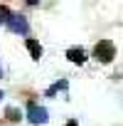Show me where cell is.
Instances as JSON below:
<instances>
[{
    "instance_id": "obj_1",
    "label": "cell",
    "mask_w": 123,
    "mask_h": 126,
    "mask_svg": "<svg viewBox=\"0 0 123 126\" xmlns=\"http://www.w3.org/2000/svg\"><path fill=\"white\" fill-rule=\"evenodd\" d=\"M94 57L101 62V64H108V62L116 57V47H113V42H111V40H101V42H96V47H94Z\"/></svg>"
},
{
    "instance_id": "obj_2",
    "label": "cell",
    "mask_w": 123,
    "mask_h": 126,
    "mask_svg": "<svg viewBox=\"0 0 123 126\" xmlns=\"http://www.w3.org/2000/svg\"><path fill=\"white\" fill-rule=\"evenodd\" d=\"M8 27H10L15 35H27V32H30V25H27V20H25L22 15H10Z\"/></svg>"
},
{
    "instance_id": "obj_3",
    "label": "cell",
    "mask_w": 123,
    "mask_h": 126,
    "mask_svg": "<svg viewBox=\"0 0 123 126\" xmlns=\"http://www.w3.org/2000/svg\"><path fill=\"white\" fill-rule=\"evenodd\" d=\"M27 116H30V121L32 124H44L49 116H47V109L44 106H37V104H30L27 106Z\"/></svg>"
},
{
    "instance_id": "obj_4",
    "label": "cell",
    "mask_w": 123,
    "mask_h": 126,
    "mask_svg": "<svg viewBox=\"0 0 123 126\" xmlns=\"http://www.w3.org/2000/svg\"><path fill=\"white\" fill-rule=\"evenodd\" d=\"M67 57H69V62H74V64H84V62H86V52L81 47H72L67 52Z\"/></svg>"
},
{
    "instance_id": "obj_5",
    "label": "cell",
    "mask_w": 123,
    "mask_h": 126,
    "mask_svg": "<svg viewBox=\"0 0 123 126\" xmlns=\"http://www.w3.org/2000/svg\"><path fill=\"white\" fill-rule=\"evenodd\" d=\"M27 49H30L32 59H39V57H42V45H39L37 40H27Z\"/></svg>"
},
{
    "instance_id": "obj_6",
    "label": "cell",
    "mask_w": 123,
    "mask_h": 126,
    "mask_svg": "<svg viewBox=\"0 0 123 126\" xmlns=\"http://www.w3.org/2000/svg\"><path fill=\"white\" fill-rule=\"evenodd\" d=\"M62 89H67V79H62V82L52 84V87L47 89V96H54V94H57V92H62Z\"/></svg>"
},
{
    "instance_id": "obj_7",
    "label": "cell",
    "mask_w": 123,
    "mask_h": 126,
    "mask_svg": "<svg viewBox=\"0 0 123 126\" xmlns=\"http://www.w3.org/2000/svg\"><path fill=\"white\" fill-rule=\"evenodd\" d=\"M5 114H8V119H10V121H20V111H17L15 106H8V111H5Z\"/></svg>"
},
{
    "instance_id": "obj_8",
    "label": "cell",
    "mask_w": 123,
    "mask_h": 126,
    "mask_svg": "<svg viewBox=\"0 0 123 126\" xmlns=\"http://www.w3.org/2000/svg\"><path fill=\"white\" fill-rule=\"evenodd\" d=\"M8 20H10V10H8L5 5H0V25H3V22L8 25Z\"/></svg>"
},
{
    "instance_id": "obj_9",
    "label": "cell",
    "mask_w": 123,
    "mask_h": 126,
    "mask_svg": "<svg viewBox=\"0 0 123 126\" xmlns=\"http://www.w3.org/2000/svg\"><path fill=\"white\" fill-rule=\"evenodd\" d=\"M64 126H79V124H76V119H72V121H67Z\"/></svg>"
},
{
    "instance_id": "obj_10",
    "label": "cell",
    "mask_w": 123,
    "mask_h": 126,
    "mask_svg": "<svg viewBox=\"0 0 123 126\" xmlns=\"http://www.w3.org/2000/svg\"><path fill=\"white\" fill-rule=\"evenodd\" d=\"M3 96H5V94H3V92H0V101H3Z\"/></svg>"
},
{
    "instance_id": "obj_11",
    "label": "cell",
    "mask_w": 123,
    "mask_h": 126,
    "mask_svg": "<svg viewBox=\"0 0 123 126\" xmlns=\"http://www.w3.org/2000/svg\"><path fill=\"white\" fill-rule=\"evenodd\" d=\"M0 77H3V69H0Z\"/></svg>"
}]
</instances>
